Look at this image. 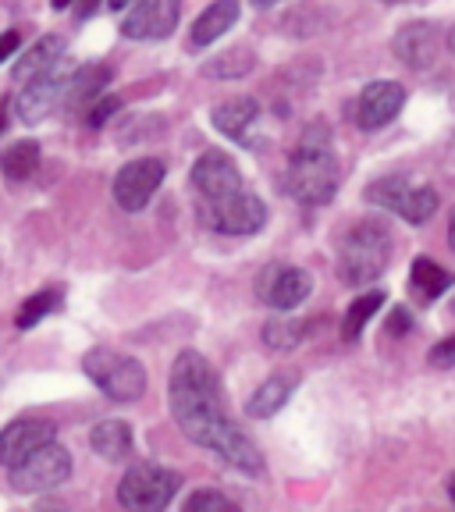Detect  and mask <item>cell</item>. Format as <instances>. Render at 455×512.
Listing matches in <instances>:
<instances>
[{
  "label": "cell",
  "mask_w": 455,
  "mask_h": 512,
  "mask_svg": "<svg viewBox=\"0 0 455 512\" xmlns=\"http://www.w3.org/2000/svg\"><path fill=\"white\" fill-rule=\"evenodd\" d=\"M168 399H171V413H175V424L182 427V434L192 445L210 448L232 470L249 473V477H256V473L264 470L260 448L224 413L221 384H217V374L210 370V363L203 360L200 352L189 349L175 360L168 381Z\"/></svg>",
  "instance_id": "cell-1"
},
{
  "label": "cell",
  "mask_w": 455,
  "mask_h": 512,
  "mask_svg": "<svg viewBox=\"0 0 455 512\" xmlns=\"http://www.w3.org/2000/svg\"><path fill=\"white\" fill-rule=\"evenodd\" d=\"M342 185V168L324 128H310L288 160V192L306 207H324Z\"/></svg>",
  "instance_id": "cell-2"
},
{
  "label": "cell",
  "mask_w": 455,
  "mask_h": 512,
  "mask_svg": "<svg viewBox=\"0 0 455 512\" xmlns=\"http://www.w3.org/2000/svg\"><path fill=\"white\" fill-rule=\"evenodd\" d=\"M388 260H392V235L384 232V224L360 221L342 242L338 278L345 285H370L388 271Z\"/></svg>",
  "instance_id": "cell-3"
},
{
  "label": "cell",
  "mask_w": 455,
  "mask_h": 512,
  "mask_svg": "<svg viewBox=\"0 0 455 512\" xmlns=\"http://www.w3.org/2000/svg\"><path fill=\"white\" fill-rule=\"evenodd\" d=\"M82 370H86L89 381L114 402H136L143 399L146 392V367L128 356V352H118L111 345H96L82 356Z\"/></svg>",
  "instance_id": "cell-4"
},
{
  "label": "cell",
  "mask_w": 455,
  "mask_h": 512,
  "mask_svg": "<svg viewBox=\"0 0 455 512\" xmlns=\"http://www.w3.org/2000/svg\"><path fill=\"white\" fill-rule=\"evenodd\" d=\"M178 488H182L178 473L164 470V466H153V463H139L121 477L118 502L132 512H157L175 502Z\"/></svg>",
  "instance_id": "cell-5"
},
{
  "label": "cell",
  "mask_w": 455,
  "mask_h": 512,
  "mask_svg": "<svg viewBox=\"0 0 455 512\" xmlns=\"http://www.w3.org/2000/svg\"><path fill=\"white\" fill-rule=\"evenodd\" d=\"M367 200L384 210H392V214H399L409 224L431 221L434 210H438V192L431 185L413 182V178H402V175L377 178L367 189Z\"/></svg>",
  "instance_id": "cell-6"
},
{
  "label": "cell",
  "mask_w": 455,
  "mask_h": 512,
  "mask_svg": "<svg viewBox=\"0 0 455 512\" xmlns=\"http://www.w3.org/2000/svg\"><path fill=\"white\" fill-rule=\"evenodd\" d=\"M200 221L221 235H256L267 224V203L242 185L221 200H200Z\"/></svg>",
  "instance_id": "cell-7"
},
{
  "label": "cell",
  "mask_w": 455,
  "mask_h": 512,
  "mask_svg": "<svg viewBox=\"0 0 455 512\" xmlns=\"http://www.w3.org/2000/svg\"><path fill=\"white\" fill-rule=\"evenodd\" d=\"M72 477V452L57 441L32 448L22 463L11 466V484L22 495H36V491H54L64 480Z\"/></svg>",
  "instance_id": "cell-8"
},
{
  "label": "cell",
  "mask_w": 455,
  "mask_h": 512,
  "mask_svg": "<svg viewBox=\"0 0 455 512\" xmlns=\"http://www.w3.org/2000/svg\"><path fill=\"white\" fill-rule=\"evenodd\" d=\"M160 182H164V160L157 157L128 160L125 168L118 171V178H114V200L128 214H139L153 200V192L160 189Z\"/></svg>",
  "instance_id": "cell-9"
},
{
  "label": "cell",
  "mask_w": 455,
  "mask_h": 512,
  "mask_svg": "<svg viewBox=\"0 0 455 512\" xmlns=\"http://www.w3.org/2000/svg\"><path fill=\"white\" fill-rule=\"evenodd\" d=\"M121 22V36L128 40H164L171 36L182 15V0H132Z\"/></svg>",
  "instance_id": "cell-10"
},
{
  "label": "cell",
  "mask_w": 455,
  "mask_h": 512,
  "mask_svg": "<svg viewBox=\"0 0 455 512\" xmlns=\"http://www.w3.org/2000/svg\"><path fill=\"white\" fill-rule=\"evenodd\" d=\"M310 274L303 267H288V264H271L260 278H256V296L264 299L271 310H296L299 303H306L310 296Z\"/></svg>",
  "instance_id": "cell-11"
},
{
  "label": "cell",
  "mask_w": 455,
  "mask_h": 512,
  "mask_svg": "<svg viewBox=\"0 0 455 512\" xmlns=\"http://www.w3.org/2000/svg\"><path fill=\"white\" fill-rule=\"evenodd\" d=\"M441 43H445V36H441L438 25L409 22L395 32L392 50L406 68H413V72H427V68H434V61L441 57Z\"/></svg>",
  "instance_id": "cell-12"
},
{
  "label": "cell",
  "mask_w": 455,
  "mask_h": 512,
  "mask_svg": "<svg viewBox=\"0 0 455 512\" xmlns=\"http://www.w3.org/2000/svg\"><path fill=\"white\" fill-rule=\"evenodd\" d=\"M402 104H406V89L392 79L370 82L367 89L356 100V125L367 128V132H377V128L392 125L399 118Z\"/></svg>",
  "instance_id": "cell-13"
},
{
  "label": "cell",
  "mask_w": 455,
  "mask_h": 512,
  "mask_svg": "<svg viewBox=\"0 0 455 512\" xmlns=\"http://www.w3.org/2000/svg\"><path fill=\"white\" fill-rule=\"evenodd\" d=\"M192 185L203 200H221L242 189V175L235 168V160L221 150H207L196 164H192Z\"/></svg>",
  "instance_id": "cell-14"
},
{
  "label": "cell",
  "mask_w": 455,
  "mask_h": 512,
  "mask_svg": "<svg viewBox=\"0 0 455 512\" xmlns=\"http://www.w3.org/2000/svg\"><path fill=\"white\" fill-rule=\"evenodd\" d=\"M64 79H68V75H64L61 64H57V68H50V72H43V75H36V79L25 82L22 93H18V100H15L18 118H22L25 125H36V121L47 118V114L61 104Z\"/></svg>",
  "instance_id": "cell-15"
},
{
  "label": "cell",
  "mask_w": 455,
  "mask_h": 512,
  "mask_svg": "<svg viewBox=\"0 0 455 512\" xmlns=\"http://www.w3.org/2000/svg\"><path fill=\"white\" fill-rule=\"evenodd\" d=\"M54 441V424L50 420H36V416H22V420H11L4 431H0V466H15L29 456L32 448Z\"/></svg>",
  "instance_id": "cell-16"
},
{
  "label": "cell",
  "mask_w": 455,
  "mask_h": 512,
  "mask_svg": "<svg viewBox=\"0 0 455 512\" xmlns=\"http://www.w3.org/2000/svg\"><path fill=\"white\" fill-rule=\"evenodd\" d=\"M256 118H260V104L253 96H232V100H221L214 107V128L221 136L235 139V143H246Z\"/></svg>",
  "instance_id": "cell-17"
},
{
  "label": "cell",
  "mask_w": 455,
  "mask_h": 512,
  "mask_svg": "<svg viewBox=\"0 0 455 512\" xmlns=\"http://www.w3.org/2000/svg\"><path fill=\"white\" fill-rule=\"evenodd\" d=\"M235 22H239V0H214V4H210V8L192 22L189 47L192 50L210 47V43L221 40L224 32L232 29Z\"/></svg>",
  "instance_id": "cell-18"
},
{
  "label": "cell",
  "mask_w": 455,
  "mask_h": 512,
  "mask_svg": "<svg viewBox=\"0 0 455 512\" xmlns=\"http://www.w3.org/2000/svg\"><path fill=\"white\" fill-rule=\"evenodd\" d=\"M296 384H299L296 374L267 377V381L260 384L253 395H249L246 413L253 416V420H271L274 413H281V409L288 406V399H292V392H296Z\"/></svg>",
  "instance_id": "cell-19"
},
{
  "label": "cell",
  "mask_w": 455,
  "mask_h": 512,
  "mask_svg": "<svg viewBox=\"0 0 455 512\" xmlns=\"http://www.w3.org/2000/svg\"><path fill=\"white\" fill-rule=\"evenodd\" d=\"M111 82V72H107L104 64H89V68H79L75 75H68L64 79V96H61V104L68 107H89L96 100V96L104 93V86Z\"/></svg>",
  "instance_id": "cell-20"
},
{
  "label": "cell",
  "mask_w": 455,
  "mask_h": 512,
  "mask_svg": "<svg viewBox=\"0 0 455 512\" xmlns=\"http://www.w3.org/2000/svg\"><path fill=\"white\" fill-rule=\"evenodd\" d=\"M89 445H93L96 456H104L107 463H121V459L132 456V427L125 420H100V424L89 431Z\"/></svg>",
  "instance_id": "cell-21"
},
{
  "label": "cell",
  "mask_w": 455,
  "mask_h": 512,
  "mask_svg": "<svg viewBox=\"0 0 455 512\" xmlns=\"http://www.w3.org/2000/svg\"><path fill=\"white\" fill-rule=\"evenodd\" d=\"M64 57V40L61 36H43L40 43H32L29 50H25V57L15 64V79L18 82H29L36 79V75L50 72V68H57Z\"/></svg>",
  "instance_id": "cell-22"
},
{
  "label": "cell",
  "mask_w": 455,
  "mask_h": 512,
  "mask_svg": "<svg viewBox=\"0 0 455 512\" xmlns=\"http://www.w3.org/2000/svg\"><path fill=\"white\" fill-rule=\"evenodd\" d=\"M384 306V292L381 288H374V292H363L356 303L345 310V320H342V338L345 342H356V338L363 335V328H367L370 320H374V313Z\"/></svg>",
  "instance_id": "cell-23"
},
{
  "label": "cell",
  "mask_w": 455,
  "mask_h": 512,
  "mask_svg": "<svg viewBox=\"0 0 455 512\" xmlns=\"http://www.w3.org/2000/svg\"><path fill=\"white\" fill-rule=\"evenodd\" d=\"M448 285H452V278H448V271L441 264H434V260H427V256H420V260L413 264V288L420 299L434 303V299L445 296Z\"/></svg>",
  "instance_id": "cell-24"
},
{
  "label": "cell",
  "mask_w": 455,
  "mask_h": 512,
  "mask_svg": "<svg viewBox=\"0 0 455 512\" xmlns=\"http://www.w3.org/2000/svg\"><path fill=\"white\" fill-rule=\"evenodd\" d=\"M0 168H4V175H8V178H15V182L29 178L32 171L40 168V143L22 139V143L8 146V150H0Z\"/></svg>",
  "instance_id": "cell-25"
},
{
  "label": "cell",
  "mask_w": 455,
  "mask_h": 512,
  "mask_svg": "<svg viewBox=\"0 0 455 512\" xmlns=\"http://www.w3.org/2000/svg\"><path fill=\"white\" fill-rule=\"evenodd\" d=\"M306 338V324L296 317H274L264 324V345L271 352H288L296 349L299 342Z\"/></svg>",
  "instance_id": "cell-26"
},
{
  "label": "cell",
  "mask_w": 455,
  "mask_h": 512,
  "mask_svg": "<svg viewBox=\"0 0 455 512\" xmlns=\"http://www.w3.org/2000/svg\"><path fill=\"white\" fill-rule=\"evenodd\" d=\"M203 72H207L210 79H242V75L253 72V50L235 47V50H228V54H221V57H210Z\"/></svg>",
  "instance_id": "cell-27"
},
{
  "label": "cell",
  "mask_w": 455,
  "mask_h": 512,
  "mask_svg": "<svg viewBox=\"0 0 455 512\" xmlns=\"http://www.w3.org/2000/svg\"><path fill=\"white\" fill-rule=\"evenodd\" d=\"M57 303H61V292L57 288H47V292H36L32 299H25L22 303V310H18V317H15V324L22 331H29L32 324H40L47 313H54L57 310Z\"/></svg>",
  "instance_id": "cell-28"
},
{
  "label": "cell",
  "mask_w": 455,
  "mask_h": 512,
  "mask_svg": "<svg viewBox=\"0 0 455 512\" xmlns=\"http://www.w3.org/2000/svg\"><path fill=\"white\" fill-rule=\"evenodd\" d=\"M210 512V509H221V512H228V509H235V502L232 498H224V495H217V491H196V495H189L185 498V512Z\"/></svg>",
  "instance_id": "cell-29"
},
{
  "label": "cell",
  "mask_w": 455,
  "mask_h": 512,
  "mask_svg": "<svg viewBox=\"0 0 455 512\" xmlns=\"http://www.w3.org/2000/svg\"><path fill=\"white\" fill-rule=\"evenodd\" d=\"M118 107H121L118 96H100L96 104H89V107H86V121H89L93 128L107 125V121H111V114H118Z\"/></svg>",
  "instance_id": "cell-30"
},
{
  "label": "cell",
  "mask_w": 455,
  "mask_h": 512,
  "mask_svg": "<svg viewBox=\"0 0 455 512\" xmlns=\"http://www.w3.org/2000/svg\"><path fill=\"white\" fill-rule=\"evenodd\" d=\"M452 349H455V345L445 338V342H441L438 349L431 352V363H441V367H452Z\"/></svg>",
  "instance_id": "cell-31"
},
{
  "label": "cell",
  "mask_w": 455,
  "mask_h": 512,
  "mask_svg": "<svg viewBox=\"0 0 455 512\" xmlns=\"http://www.w3.org/2000/svg\"><path fill=\"white\" fill-rule=\"evenodd\" d=\"M15 50H18V32H4L0 36V61H8Z\"/></svg>",
  "instance_id": "cell-32"
},
{
  "label": "cell",
  "mask_w": 455,
  "mask_h": 512,
  "mask_svg": "<svg viewBox=\"0 0 455 512\" xmlns=\"http://www.w3.org/2000/svg\"><path fill=\"white\" fill-rule=\"evenodd\" d=\"M409 331L413 328V320H409V310H395V317H392V331Z\"/></svg>",
  "instance_id": "cell-33"
},
{
  "label": "cell",
  "mask_w": 455,
  "mask_h": 512,
  "mask_svg": "<svg viewBox=\"0 0 455 512\" xmlns=\"http://www.w3.org/2000/svg\"><path fill=\"white\" fill-rule=\"evenodd\" d=\"M93 8H96V0H82V4H79V18L93 15Z\"/></svg>",
  "instance_id": "cell-34"
},
{
  "label": "cell",
  "mask_w": 455,
  "mask_h": 512,
  "mask_svg": "<svg viewBox=\"0 0 455 512\" xmlns=\"http://www.w3.org/2000/svg\"><path fill=\"white\" fill-rule=\"evenodd\" d=\"M128 4H132V0H107V8H111V11H125Z\"/></svg>",
  "instance_id": "cell-35"
},
{
  "label": "cell",
  "mask_w": 455,
  "mask_h": 512,
  "mask_svg": "<svg viewBox=\"0 0 455 512\" xmlns=\"http://www.w3.org/2000/svg\"><path fill=\"white\" fill-rule=\"evenodd\" d=\"M256 8H274V4H278V0H253Z\"/></svg>",
  "instance_id": "cell-36"
},
{
  "label": "cell",
  "mask_w": 455,
  "mask_h": 512,
  "mask_svg": "<svg viewBox=\"0 0 455 512\" xmlns=\"http://www.w3.org/2000/svg\"><path fill=\"white\" fill-rule=\"evenodd\" d=\"M72 4H75V0H54V8H57V11H61V8H72Z\"/></svg>",
  "instance_id": "cell-37"
},
{
  "label": "cell",
  "mask_w": 455,
  "mask_h": 512,
  "mask_svg": "<svg viewBox=\"0 0 455 512\" xmlns=\"http://www.w3.org/2000/svg\"><path fill=\"white\" fill-rule=\"evenodd\" d=\"M388 4H399V0H388Z\"/></svg>",
  "instance_id": "cell-38"
}]
</instances>
